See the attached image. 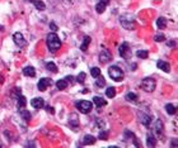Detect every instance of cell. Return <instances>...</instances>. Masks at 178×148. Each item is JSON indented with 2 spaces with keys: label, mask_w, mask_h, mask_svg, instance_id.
Wrapping results in <instances>:
<instances>
[{
  "label": "cell",
  "mask_w": 178,
  "mask_h": 148,
  "mask_svg": "<svg viewBox=\"0 0 178 148\" xmlns=\"http://www.w3.org/2000/svg\"><path fill=\"white\" fill-rule=\"evenodd\" d=\"M47 46H48V49L55 53V52H57L60 47H61V42L59 39V35L57 34H55V33H50L47 35Z\"/></svg>",
  "instance_id": "obj_1"
},
{
  "label": "cell",
  "mask_w": 178,
  "mask_h": 148,
  "mask_svg": "<svg viewBox=\"0 0 178 148\" xmlns=\"http://www.w3.org/2000/svg\"><path fill=\"white\" fill-rule=\"evenodd\" d=\"M108 75H109V77L113 80V81H117V82L122 81L124 77H125L124 71H122V69H120L118 66H111V67H109V69H108Z\"/></svg>",
  "instance_id": "obj_2"
},
{
  "label": "cell",
  "mask_w": 178,
  "mask_h": 148,
  "mask_svg": "<svg viewBox=\"0 0 178 148\" xmlns=\"http://www.w3.org/2000/svg\"><path fill=\"white\" fill-rule=\"evenodd\" d=\"M155 86H157L155 80L151 79V77H146L141 81V89L146 92H153L155 90Z\"/></svg>",
  "instance_id": "obj_3"
},
{
  "label": "cell",
  "mask_w": 178,
  "mask_h": 148,
  "mask_svg": "<svg viewBox=\"0 0 178 148\" xmlns=\"http://www.w3.org/2000/svg\"><path fill=\"white\" fill-rule=\"evenodd\" d=\"M75 105H76V108L79 109V112H80L82 114L90 113L92 108H93V104H92L90 101H88V100H80V101H78Z\"/></svg>",
  "instance_id": "obj_4"
},
{
  "label": "cell",
  "mask_w": 178,
  "mask_h": 148,
  "mask_svg": "<svg viewBox=\"0 0 178 148\" xmlns=\"http://www.w3.org/2000/svg\"><path fill=\"white\" fill-rule=\"evenodd\" d=\"M118 52H120V56L125 60H128L131 58V49H130V46H128L127 42H124L122 45L120 46L118 48Z\"/></svg>",
  "instance_id": "obj_5"
},
{
  "label": "cell",
  "mask_w": 178,
  "mask_h": 148,
  "mask_svg": "<svg viewBox=\"0 0 178 148\" xmlns=\"http://www.w3.org/2000/svg\"><path fill=\"white\" fill-rule=\"evenodd\" d=\"M120 20H121V24H122V27H124V28H126V29H135V20H134V18L128 17V15H121Z\"/></svg>",
  "instance_id": "obj_6"
},
{
  "label": "cell",
  "mask_w": 178,
  "mask_h": 148,
  "mask_svg": "<svg viewBox=\"0 0 178 148\" xmlns=\"http://www.w3.org/2000/svg\"><path fill=\"white\" fill-rule=\"evenodd\" d=\"M13 39H14V43L18 46V47H21V48H24L27 46V41L24 39V37H23V34L22 33H19V32H17V33H14L13 34Z\"/></svg>",
  "instance_id": "obj_7"
},
{
  "label": "cell",
  "mask_w": 178,
  "mask_h": 148,
  "mask_svg": "<svg viewBox=\"0 0 178 148\" xmlns=\"http://www.w3.org/2000/svg\"><path fill=\"white\" fill-rule=\"evenodd\" d=\"M99 61H101V63H107L109 61H112V53L109 52L108 49L104 48L99 53Z\"/></svg>",
  "instance_id": "obj_8"
},
{
  "label": "cell",
  "mask_w": 178,
  "mask_h": 148,
  "mask_svg": "<svg viewBox=\"0 0 178 148\" xmlns=\"http://www.w3.org/2000/svg\"><path fill=\"white\" fill-rule=\"evenodd\" d=\"M50 85H51V80L50 79H47V77L41 79L38 81V90L40 91H45Z\"/></svg>",
  "instance_id": "obj_9"
},
{
  "label": "cell",
  "mask_w": 178,
  "mask_h": 148,
  "mask_svg": "<svg viewBox=\"0 0 178 148\" xmlns=\"http://www.w3.org/2000/svg\"><path fill=\"white\" fill-rule=\"evenodd\" d=\"M108 3H109V0H99V2L97 3V5H95V10H97V13H103L104 10H106V8H107V5H108Z\"/></svg>",
  "instance_id": "obj_10"
},
{
  "label": "cell",
  "mask_w": 178,
  "mask_h": 148,
  "mask_svg": "<svg viewBox=\"0 0 178 148\" xmlns=\"http://www.w3.org/2000/svg\"><path fill=\"white\" fill-rule=\"evenodd\" d=\"M69 125L73 128V131H78V127H79V119H78V115H76V114H71V115H70Z\"/></svg>",
  "instance_id": "obj_11"
},
{
  "label": "cell",
  "mask_w": 178,
  "mask_h": 148,
  "mask_svg": "<svg viewBox=\"0 0 178 148\" xmlns=\"http://www.w3.org/2000/svg\"><path fill=\"white\" fill-rule=\"evenodd\" d=\"M139 119H140V122L143 123V124H144L145 127H149V125H150V123H151V115L141 113V114H139Z\"/></svg>",
  "instance_id": "obj_12"
},
{
  "label": "cell",
  "mask_w": 178,
  "mask_h": 148,
  "mask_svg": "<svg viewBox=\"0 0 178 148\" xmlns=\"http://www.w3.org/2000/svg\"><path fill=\"white\" fill-rule=\"evenodd\" d=\"M31 105H32L34 109H41L44 106V99L42 97H34L31 100Z\"/></svg>",
  "instance_id": "obj_13"
},
{
  "label": "cell",
  "mask_w": 178,
  "mask_h": 148,
  "mask_svg": "<svg viewBox=\"0 0 178 148\" xmlns=\"http://www.w3.org/2000/svg\"><path fill=\"white\" fill-rule=\"evenodd\" d=\"M93 103L95 104V106L99 108V109H101L102 106H106V105H107V101L104 100L102 96H94V97H93Z\"/></svg>",
  "instance_id": "obj_14"
},
{
  "label": "cell",
  "mask_w": 178,
  "mask_h": 148,
  "mask_svg": "<svg viewBox=\"0 0 178 148\" xmlns=\"http://www.w3.org/2000/svg\"><path fill=\"white\" fill-rule=\"evenodd\" d=\"M157 66H158V69H160L164 72H170V65L168 62H165V61H158Z\"/></svg>",
  "instance_id": "obj_15"
},
{
  "label": "cell",
  "mask_w": 178,
  "mask_h": 148,
  "mask_svg": "<svg viewBox=\"0 0 178 148\" xmlns=\"http://www.w3.org/2000/svg\"><path fill=\"white\" fill-rule=\"evenodd\" d=\"M146 146L148 147H155L157 146V139L153 133H149L148 137H146Z\"/></svg>",
  "instance_id": "obj_16"
},
{
  "label": "cell",
  "mask_w": 178,
  "mask_h": 148,
  "mask_svg": "<svg viewBox=\"0 0 178 148\" xmlns=\"http://www.w3.org/2000/svg\"><path fill=\"white\" fill-rule=\"evenodd\" d=\"M163 128H164L163 122H162L160 119H158V120L155 122V125H154V131H155V133H157L158 135L163 134Z\"/></svg>",
  "instance_id": "obj_17"
},
{
  "label": "cell",
  "mask_w": 178,
  "mask_h": 148,
  "mask_svg": "<svg viewBox=\"0 0 178 148\" xmlns=\"http://www.w3.org/2000/svg\"><path fill=\"white\" fill-rule=\"evenodd\" d=\"M29 2L34 5L37 10H41V11H42V10H45V9H46L45 3H44V2H41V0H29Z\"/></svg>",
  "instance_id": "obj_18"
},
{
  "label": "cell",
  "mask_w": 178,
  "mask_h": 148,
  "mask_svg": "<svg viewBox=\"0 0 178 148\" xmlns=\"http://www.w3.org/2000/svg\"><path fill=\"white\" fill-rule=\"evenodd\" d=\"M23 73L26 76H29V77H34L36 76V71L32 66H27V67H24L23 69Z\"/></svg>",
  "instance_id": "obj_19"
},
{
  "label": "cell",
  "mask_w": 178,
  "mask_h": 148,
  "mask_svg": "<svg viewBox=\"0 0 178 148\" xmlns=\"http://www.w3.org/2000/svg\"><path fill=\"white\" fill-rule=\"evenodd\" d=\"M95 140H97V139L93 137V135L87 134V135H84L83 144H85V146H88V144H94V143H95Z\"/></svg>",
  "instance_id": "obj_20"
},
{
  "label": "cell",
  "mask_w": 178,
  "mask_h": 148,
  "mask_svg": "<svg viewBox=\"0 0 178 148\" xmlns=\"http://www.w3.org/2000/svg\"><path fill=\"white\" fill-rule=\"evenodd\" d=\"M17 99H18V101H17V106H18V109H22V108H24V106H26V104H27L26 97H24V96H22V95H19V96H18Z\"/></svg>",
  "instance_id": "obj_21"
},
{
  "label": "cell",
  "mask_w": 178,
  "mask_h": 148,
  "mask_svg": "<svg viewBox=\"0 0 178 148\" xmlns=\"http://www.w3.org/2000/svg\"><path fill=\"white\" fill-rule=\"evenodd\" d=\"M19 114H21V116H22V119H24L26 122H28L29 119H31V113L28 112V110H26V109H19Z\"/></svg>",
  "instance_id": "obj_22"
},
{
  "label": "cell",
  "mask_w": 178,
  "mask_h": 148,
  "mask_svg": "<svg viewBox=\"0 0 178 148\" xmlns=\"http://www.w3.org/2000/svg\"><path fill=\"white\" fill-rule=\"evenodd\" d=\"M90 37H84V42L82 43V46H80V49H82V51L83 52H85V51H87V49H88V46H89V43H90Z\"/></svg>",
  "instance_id": "obj_23"
},
{
  "label": "cell",
  "mask_w": 178,
  "mask_h": 148,
  "mask_svg": "<svg viewBox=\"0 0 178 148\" xmlns=\"http://www.w3.org/2000/svg\"><path fill=\"white\" fill-rule=\"evenodd\" d=\"M56 88H57L59 90H65V89L67 88V81H66L65 79L59 80V81L56 82Z\"/></svg>",
  "instance_id": "obj_24"
},
{
  "label": "cell",
  "mask_w": 178,
  "mask_h": 148,
  "mask_svg": "<svg viewBox=\"0 0 178 148\" xmlns=\"http://www.w3.org/2000/svg\"><path fill=\"white\" fill-rule=\"evenodd\" d=\"M157 26H158V28L164 29L165 27H167V19H165V18H163V17H160V18H159V19L157 20Z\"/></svg>",
  "instance_id": "obj_25"
},
{
  "label": "cell",
  "mask_w": 178,
  "mask_h": 148,
  "mask_svg": "<svg viewBox=\"0 0 178 148\" xmlns=\"http://www.w3.org/2000/svg\"><path fill=\"white\" fill-rule=\"evenodd\" d=\"M106 96L109 97V99H112L116 96V89L113 88V86H109V88L106 90Z\"/></svg>",
  "instance_id": "obj_26"
},
{
  "label": "cell",
  "mask_w": 178,
  "mask_h": 148,
  "mask_svg": "<svg viewBox=\"0 0 178 148\" xmlns=\"http://www.w3.org/2000/svg\"><path fill=\"white\" fill-rule=\"evenodd\" d=\"M138 95L134 94V92H128V94H126V100L127 101H131V103H136L138 101Z\"/></svg>",
  "instance_id": "obj_27"
},
{
  "label": "cell",
  "mask_w": 178,
  "mask_h": 148,
  "mask_svg": "<svg viewBox=\"0 0 178 148\" xmlns=\"http://www.w3.org/2000/svg\"><path fill=\"white\" fill-rule=\"evenodd\" d=\"M165 110H167V113H168L169 115H174L176 112H177L176 106L172 105V104H167V105H165Z\"/></svg>",
  "instance_id": "obj_28"
},
{
  "label": "cell",
  "mask_w": 178,
  "mask_h": 148,
  "mask_svg": "<svg viewBox=\"0 0 178 148\" xmlns=\"http://www.w3.org/2000/svg\"><path fill=\"white\" fill-rule=\"evenodd\" d=\"M46 69H47L48 71L53 72V73H56V72H57V67H56V65H55L53 62H48V63H46Z\"/></svg>",
  "instance_id": "obj_29"
},
{
  "label": "cell",
  "mask_w": 178,
  "mask_h": 148,
  "mask_svg": "<svg viewBox=\"0 0 178 148\" xmlns=\"http://www.w3.org/2000/svg\"><path fill=\"white\" fill-rule=\"evenodd\" d=\"M106 85V81H104V79L99 75L97 77V81H95V86H98V88H103V86Z\"/></svg>",
  "instance_id": "obj_30"
},
{
  "label": "cell",
  "mask_w": 178,
  "mask_h": 148,
  "mask_svg": "<svg viewBox=\"0 0 178 148\" xmlns=\"http://www.w3.org/2000/svg\"><path fill=\"white\" fill-rule=\"evenodd\" d=\"M136 56L139 57V58H148V56H149V52L148 51H138L136 52Z\"/></svg>",
  "instance_id": "obj_31"
},
{
  "label": "cell",
  "mask_w": 178,
  "mask_h": 148,
  "mask_svg": "<svg viewBox=\"0 0 178 148\" xmlns=\"http://www.w3.org/2000/svg\"><path fill=\"white\" fill-rule=\"evenodd\" d=\"M90 75L93 76V77H95V79H97L98 76L101 75V70L98 69V67H93V69L90 70Z\"/></svg>",
  "instance_id": "obj_32"
},
{
  "label": "cell",
  "mask_w": 178,
  "mask_h": 148,
  "mask_svg": "<svg viewBox=\"0 0 178 148\" xmlns=\"http://www.w3.org/2000/svg\"><path fill=\"white\" fill-rule=\"evenodd\" d=\"M85 76H87V75H85V72H80V73L78 75V77H76V81H78L79 84H84Z\"/></svg>",
  "instance_id": "obj_33"
},
{
  "label": "cell",
  "mask_w": 178,
  "mask_h": 148,
  "mask_svg": "<svg viewBox=\"0 0 178 148\" xmlns=\"http://www.w3.org/2000/svg\"><path fill=\"white\" fill-rule=\"evenodd\" d=\"M107 137H108V132H106V131H102V132H99V139L106 140V139H107Z\"/></svg>",
  "instance_id": "obj_34"
},
{
  "label": "cell",
  "mask_w": 178,
  "mask_h": 148,
  "mask_svg": "<svg viewBox=\"0 0 178 148\" xmlns=\"http://www.w3.org/2000/svg\"><path fill=\"white\" fill-rule=\"evenodd\" d=\"M154 39H155V42H163L165 39V37H164V34H157L154 37Z\"/></svg>",
  "instance_id": "obj_35"
},
{
  "label": "cell",
  "mask_w": 178,
  "mask_h": 148,
  "mask_svg": "<svg viewBox=\"0 0 178 148\" xmlns=\"http://www.w3.org/2000/svg\"><path fill=\"white\" fill-rule=\"evenodd\" d=\"M50 28H51L52 32H56V30H57V26H56V24H55L53 22L50 23Z\"/></svg>",
  "instance_id": "obj_36"
},
{
  "label": "cell",
  "mask_w": 178,
  "mask_h": 148,
  "mask_svg": "<svg viewBox=\"0 0 178 148\" xmlns=\"http://www.w3.org/2000/svg\"><path fill=\"white\" fill-rule=\"evenodd\" d=\"M46 110H47V112H50L51 114H55V110H53L52 106H48V105H47V106H46Z\"/></svg>",
  "instance_id": "obj_37"
},
{
  "label": "cell",
  "mask_w": 178,
  "mask_h": 148,
  "mask_svg": "<svg viewBox=\"0 0 178 148\" xmlns=\"http://www.w3.org/2000/svg\"><path fill=\"white\" fill-rule=\"evenodd\" d=\"M73 79H74L73 76H67V77H65V80H66L67 82H69V81H73Z\"/></svg>",
  "instance_id": "obj_38"
},
{
  "label": "cell",
  "mask_w": 178,
  "mask_h": 148,
  "mask_svg": "<svg viewBox=\"0 0 178 148\" xmlns=\"http://www.w3.org/2000/svg\"><path fill=\"white\" fill-rule=\"evenodd\" d=\"M172 146H173V147H177V139H176V138L173 139V142H172Z\"/></svg>",
  "instance_id": "obj_39"
},
{
  "label": "cell",
  "mask_w": 178,
  "mask_h": 148,
  "mask_svg": "<svg viewBox=\"0 0 178 148\" xmlns=\"http://www.w3.org/2000/svg\"><path fill=\"white\" fill-rule=\"evenodd\" d=\"M3 30H4V28H3L2 26H0V32H3Z\"/></svg>",
  "instance_id": "obj_40"
},
{
  "label": "cell",
  "mask_w": 178,
  "mask_h": 148,
  "mask_svg": "<svg viewBox=\"0 0 178 148\" xmlns=\"http://www.w3.org/2000/svg\"><path fill=\"white\" fill-rule=\"evenodd\" d=\"M0 147H2V144H0Z\"/></svg>",
  "instance_id": "obj_41"
}]
</instances>
